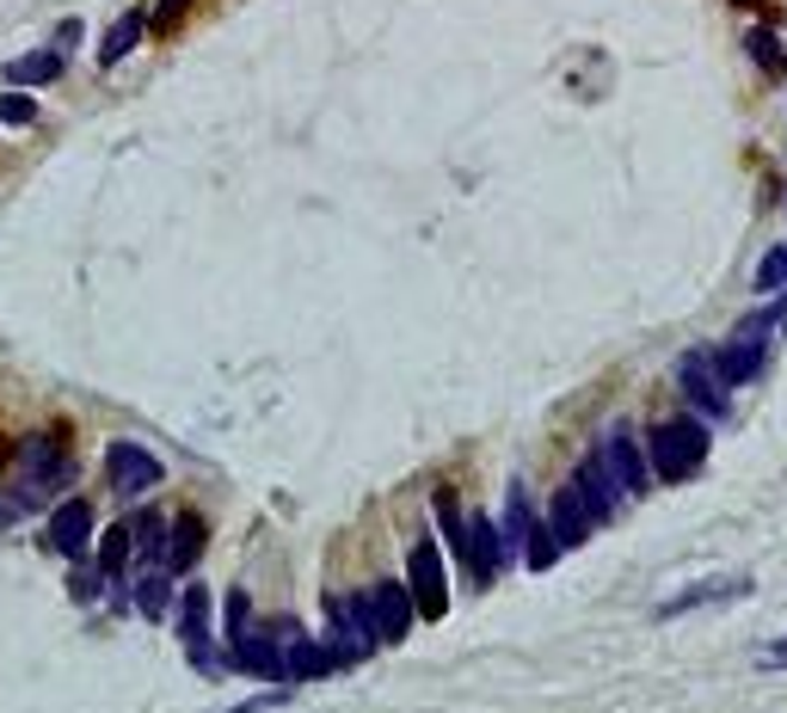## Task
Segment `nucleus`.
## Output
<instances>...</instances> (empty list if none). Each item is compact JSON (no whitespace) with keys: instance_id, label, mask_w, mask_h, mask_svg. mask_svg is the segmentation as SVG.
Returning a JSON list of instances; mask_svg holds the SVG:
<instances>
[{"instance_id":"obj_1","label":"nucleus","mask_w":787,"mask_h":713,"mask_svg":"<svg viewBox=\"0 0 787 713\" xmlns=\"http://www.w3.org/2000/svg\"><path fill=\"white\" fill-rule=\"evenodd\" d=\"M646 462H653V480H689L702 474L707 462V419H689V412H677V419H658L653 431H646Z\"/></svg>"},{"instance_id":"obj_27","label":"nucleus","mask_w":787,"mask_h":713,"mask_svg":"<svg viewBox=\"0 0 787 713\" xmlns=\"http://www.w3.org/2000/svg\"><path fill=\"white\" fill-rule=\"evenodd\" d=\"M523 560H529V572H547L554 560H561V535H554L547 523H535L529 542H523Z\"/></svg>"},{"instance_id":"obj_5","label":"nucleus","mask_w":787,"mask_h":713,"mask_svg":"<svg viewBox=\"0 0 787 713\" xmlns=\"http://www.w3.org/2000/svg\"><path fill=\"white\" fill-rule=\"evenodd\" d=\"M406 591H413L425 621H443V609H450V572H443V548L431 535L413 542V554H406Z\"/></svg>"},{"instance_id":"obj_28","label":"nucleus","mask_w":787,"mask_h":713,"mask_svg":"<svg viewBox=\"0 0 787 713\" xmlns=\"http://www.w3.org/2000/svg\"><path fill=\"white\" fill-rule=\"evenodd\" d=\"M222 615H228V640H241L246 627H253V603H246V591H228L222 596Z\"/></svg>"},{"instance_id":"obj_16","label":"nucleus","mask_w":787,"mask_h":713,"mask_svg":"<svg viewBox=\"0 0 787 713\" xmlns=\"http://www.w3.org/2000/svg\"><path fill=\"white\" fill-rule=\"evenodd\" d=\"M720 596H750V572H726V579H702V584H689V591H677L670 603H658V621H677L683 609L720 603Z\"/></svg>"},{"instance_id":"obj_7","label":"nucleus","mask_w":787,"mask_h":713,"mask_svg":"<svg viewBox=\"0 0 787 713\" xmlns=\"http://www.w3.org/2000/svg\"><path fill=\"white\" fill-rule=\"evenodd\" d=\"M363 603H370V627H375V640H382V646H401V640L413 634L418 603H413V591H406V584L382 579V584H370V591H363Z\"/></svg>"},{"instance_id":"obj_4","label":"nucleus","mask_w":787,"mask_h":713,"mask_svg":"<svg viewBox=\"0 0 787 713\" xmlns=\"http://www.w3.org/2000/svg\"><path fill=\"white\" fill-rule=\"evenodd\" d=\"M326 652H333V664H363L382 640H375L370 627V603L363 596H326Z\"/></svg>"},{"instance_id":"obj_9","label":"nucleus","mask_w":787,"mask_h":713,"mask_svg":"<svg viewBox=\"0 0 787 713\" xmlns=\"http://www.w3.org/2000/svg\"><path fill=\"white\" fill-rule=\"evenodd\" d=\"M228 671H246V676H259V683H271V689L290 683V671H283V646H278L271 627H246L241 640H228Z\"/></svg>"},{"instance_id":"obj_17","label":"nucleus","mask_w":787,"mask_h":713,"mask_svg":"<svg viewBox=\"0 0 787 713\" xmlns=\"http://www.w3.org/2000/svg\"><path fill=\"white\" fill-rule=\"evenodd\" d=\"M547 529L561 535V548H578L591 535V511H585V499H578V486H561L554 499H547Z\"/></svg>"},{"instance_id":"obj_11","label":"nucleus","mask_w":787,"mask_h":713,"mask_svg":"<svg viewBox=\"0 0 787 713\" xmlns=\"http://www.w3.org/2000/svg\"><path fill=\"white\" fill-rule=\"evenodd\" d=\"M105 474H111V492H118V499H142L148 486H161V462H154L142 443H111Z\"/></svg>"},{"instance_id":"obj_29","label":"nucleus","mask_w":787,"mask_h":713,"mask_svg":"<svg viewBox=\"0 0 787 713\" xmlns=\"http://www.w3.org/2000/svg\"><path fill=\"white\" fill-rule=\"evenodd\" d=\"M31 118H38V106H31L26 93H0V123H13V130H26Z\"/></svg>"},{"instance_id":"obj_19","label":"nucleus","mask_w":787,"mask_h":713,"mask_svg":"<svg viewBox=\"0 0 787 713\" xmlns=\"http://www.w3.org/2000/svg\"><path fill=\"white\" fill-rule=\"evenodd\" d=\"M130 603H135V615H148V621H167V615H173V603H179V596H173V584H167V572H154V566H148L142 579H135Z\"/></svg>"},{"instance_id":"obj_6","label":"nucleus","mask_w":787,"mask_h":713,"mask_svg":"<svg viewBox=\"0 0 787 713\" xmlns=\"http://www.w3.org/2000/svg\"><path fill=\"white\" fill-rule=\"evenodd\" d=\"M68 480H74V462L56 450L50 436H31L26 450H19V504L50 499V486H68Z\"/></svg>"},{"instance_id":"obj_8","label":"nucleus","mask_w":787,"mask_h":713,"mask_svg":"<svg viewBox=\"0 0 787 713\" xmlns=\"http://www.w3.org/2000/svg\"><path fill=\"white\" fill-rule=\"evenodd\" d=\"M179 627H185V659L198 676H222L228 664L215 659L210 646V591L203 584H191V591H179Z\"/></svg>"},{"instance_id":"obj_24","label":"nucleus","mask_w":787,"mask_h":713,"mask_svg":"<svg viewBox=\"0 0 787 713\" xmlns=\"http://www.w3.org/2000/svg\"><path fill=\"white\" fill-rule=\"evenodd\" d=\"M130 523L123 529H105L99 535V579H123V566H130Z\"/></svg>"},{"instance_id":"obj_12","label":"nucleus","mask_w":787,"mask_h":713,"mask_svg":"<svg viewBox=\"0 0 787 713\" xmlns=\"http://www.w3.org/2000/svg\"><path fill=\"white\" fill-rule=\"evenodd\" d=\"M603 462H609V474H615V486L627 492V499H634V492H646L653 486V462H646L640 455V443H634V431H627V424H615L609 436H603Z\"/></svg>"},{"instance_id":"obj_26","label":"nucleus","mask_w":787,"mask_h":713,"mask_svg":"<svg viewBox=\"0 0 787 713\" xmlns=\"http://www.w3.org/2000/svg\"><path fill=\"white\" fill-rule=\"evenodd\" d=\"M431 511H437V529H443V542H450V554L467 560V523H462V511H455V499H450V492H437Z\"/></svg>"},{"instance_id":"obj_21","label":"nucleus","mask_w":787,"mask_h":713,"mask_svg":"<svg viewBox=\"0 0 787 713\" xmlns=\"http://www.w3.org/2000/svg\"><path fill=\"white\" fill-rule=\"evenodd\" d=\"M7 80H13V87H43V80H62V50L19 56V62H7Z\"/></svg>"},{"instance_id":"obj_30","label":"nucleus","mask_w":787,"mask_h":713,"mask_svg":"<svg viewBox=\"0 0 787 713\" xmlns=\"http://www.w3.org/2000/svg\"><path fill=\"white\" fill-rule=\"evenodd\" d=\"M757 664H763V671H787V634H781V640H769Z\"/></svg>"},{"instance_id":"obj_25","label":"nucleus","mask_w":787,"mask_h":713,"mask_svg":"<svg viewBox=\"0 0 787 713\" xmlns=\"http://www.w3.org/2000/svg\"><path fill=\"white\" fill-rule=\"evenodd\" d=\"M745 50L757 56L763 74H787V50H781V38H775L769 26H750V31H745Z\"/></svg>"},{"instance_id":"obj_2","label":"nucleus","mask_w":787,"mask_h":713,"mask_svg":"<svg viewBox=\"0 0 787 713\" xmlns=\"http://www.w3.org/2000/svg\"><path fill=\"white\" fill-rule=\"evenodd\" d=\"M781 320H787L781 308H757V314H750L745 327H738L733 339L714 351V363H720V375H726L733 388H738V382H757V375L769 370V332L781 327Z\"/></svg>"},{"instance_id":"obj_31","label":"nucleus","mask_w":787,"mask_h":713,"mask_svg":"<svg viewBox=\"0 0 787 713\" xmlns=\"http://www.w3.org/2000/svg\"><path fill=\"white\" fill-rule=\"evenodd\" d=\"M179 13H185V0H161V19H167V26H173Z\"/></svg>"},{"instance_id":"obj_15","label":"nucleus","mask_w":787,"mask_h":713,"mask_svg":"<svg viewBox=\"0 0 787 713\" xmlns=\"http://www.w3.org/2000/svg\"><path fill=\"white\" fill-rule=\"evenodd\" d=\"M505 529L493 523V516H467V572H474V584H493L498 572H505Z\"/></svg>"},{"instance_id":"obj_3","label":"nucleus","mask_w":787,"mask_h":713,"mask_svg":"<svg viewBox=\"0 0 787 713\" xmlns=\"http://www.w3.org/2000/svg\"><path fill=\"white\" fill-rule=\"evenodd\" d=\"M677 382H683V394H689L695 419L720 424L726 412H733V382L720 375V363H714V351H707V344H695V351L677 356Z\"/></svg>"},{"instance_id":"obj_10","label":"nucleus","mask_w":787,"mask_h":713,"mask_svg":"<svg viewBox=\"0 0 787 713\" xmlns=\"http://www.w3.org/2000/svg\"><path fill=\"white\" fill-rule=\"evenodd\" d=\"M87 542H93V504L87 499H62L50 511V529H43V548L62 560H87Z\"/></svg>"},{"instance_id":"obj_20","label":"nucleus","mask_w":787,"mask_h":713,"mask_svg":"<svg viewBox=\"0 0 787 713\" xmlns=\"http://www.w3.org/2000/svg\"><path fill=\"white\" fill-rule=\"evenodd\" d=\"M198 548H203V523H198V516H179L173 535H167V579L198 566Z\"/></svg>"},{"instance_id":"obj_13","label":"nucleus","mask_w":787,"mask_h":713,"mask_svg":"<svg viewBox=\"0 0 787 713\" xmlns=\"http://www.w3.org/2000/svg\"><path fill=\"white\" fill-rule=\"evenodd\" d=\"M271 634H278V646H283V671H290L295 683H314V676L333 671V652H326V640H307L295 621H271Z\"/></svg>"},{"instance_id":"obj_18","label":"nucleus","mask_w":787,"mask_h":713,"mask_svg":"<svg viewBox=\"0 0 787 713\" xmlns=\"http://www.w3.org/2000/svg\"><path fill=\"white\" fill-rule=\"evenodd\" d=\"M167 535H173V529H167V516L154 511V504L130 516V542H135V560H142V566L167 572Z\"/></svg>"},{"instance_id":"obj_23","label":"nucleus","mask_w":787,"mask_h":713,"mask_svg":"<svg viewBox=\"0 0 787 713\" xmlns=\"http://www.w3.org/2000/svg\"><path fill=\"white\" fill-rule=\"evenodd\" d=\"M142 31H148V13H123L118 19V26H111L105 31V43H99V62H123V56H130L135 50V43H142Z\"/></svg>"},{"instance_id":"obj_14","label":"nucleus","mask_w":787,"mask_h":713,"mask_svg":"<svg viewBox=\"0 0 787 713\" xmlns=\"http://www.w3.org/2000/svg\"><path fill=\"white\" fill-rule=\"evenodd\" d=\"M573 486H578V499H585V511H591V523H609L615 511H622V499L627 492L615 486V474H609V462H603L597 450L578 462V474H573Z\"/></svg>"},{"instance_id":"obj_22","label":"nucleus","mask_w":787,"mask_h":713,"mask_svg":"<svg viewBox=\"0 0 787 713\" xmlns=\"http://www.w3.org/2000/svg\"><path fill=\"white\" fill-rule=\"evenodd\" d=\"M505 542L511 548H523L529 542V529H535V504H529V486H523V480H511V492H505Z\"/></svg>"}]
</instances>
